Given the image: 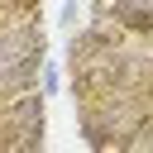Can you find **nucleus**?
Listing matches in <instances>:
<instances>
[{
	"mask_svg": "<svg viewBox=\"0 0 153 153\" xmlns=\"http://www.w3.org/2000/svg\"><path fill=\"white\" fill-rule=\"evenodd\" d=\"M38 43H43L38 19H24V24H14V29H0V67H10V62H19V57H29Z\"/></svg>",
	"mask_w": 153,
	"mask_h": 153,
	"instance_id": "1",
	"label": "nucleus"
},
{
	"mask_svg": "<svg viewBox=\"0 0 153 153\" xmlns=\"http://www.w3.org/2000/svg\"><path fill=\"white\" fill-rule=\"evenodd\" d=\"M43 43L29 53V57H19V62H10V67H0V96H14V91H29L33 86V72L43 67Z\"/></svg>",
	"mask_w": 153,
	"mask_h": 153,
	"instance_id": "2",
	"label": "nucleus"
},
{
	"mask_svg": "<svg viewBox=\"0 0 153 153\" xmlns=\"http://www.w3.org/2000/svg\"><path fill=\"white\" fill-rule=\"evenodd\" d=\"M115 24L124 33H153V5L148 0H115Z\"/></svg>",
	"mask_w": 153,
	"mask_h": 153,
	"instance_id": "3",
	"label": "nucleus"
},
{
	"mask_svg": "<svg viewBox=\"0 0 153 153\" xmlns=\"http://www.w3.org/2000/svg\"><path fill=\"white\" fill-rule=\"evenodd\" d=\"M105 53H120V33H105V29H91L72 43V57H105Z\"/></svg>",
	"mask_w": 153,
	"mask_h": 153,
	"instance_id": "4",
	"label": "nucleus"
},
{
	"mask_svg": "<svg viewBox=\"0 0 153 153\" xmlns=\"http://www.w3.org/2000/svg\"><path fill=\"white\" fill-rule=\"evenodd\" d=\"M10 124H14V129H38V124H43V96H38V91L19 96L14 110H10Z\"/></svg>",
	"mask_w": 153,
	"mask_h": 153,
	"instance_id": "5",
	"label": "nucleus"
}]
</instances>
